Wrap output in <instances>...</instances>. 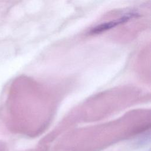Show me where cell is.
<instances>
[{"instance_id": "1", "label": "cell", "mask_w": 151, "mask_h": 151, "mask_svg": "<svg viewBox=\"0 0 151 151\" xmlns=\"http://www.w3.org/2000/svg\"><path fill=\"white\" fill-rule=\"evenodd\" d=\"M135 15H136L135 14H133V13L129 14H127L124 17H122L120 18H119L116 20H114L113 21L109 22L104 23V24H101V25H98L96 28H93L91 30V32L92 33H98V32H101L103 31H105L106 29H110L119 24H121L122 22H124L129 20V19H130L131 18H133Z\"/></svg>"}]
</instances>
